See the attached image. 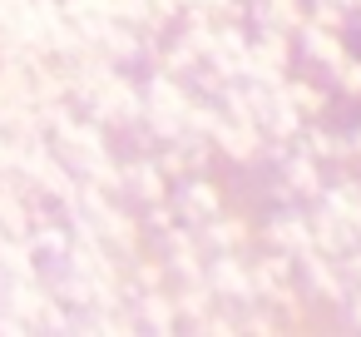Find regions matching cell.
I'll return each mask as SVG.
<instances>
[{"mask_svg":"<svg viewBox=\"0 0 361 337\" xmlns=\"http://www.w3.org/2000/svg\"><path fill=\"white\" fill-rule=\"evenodd\" d=\"M297 45H302V55H307L312 65H322L326 75L351 55V50H346V40H341V30H326V25H312V20L297 30Z\"/></svg>","mask_w":361,"mask_h":337,"instance_id":"6da1fadb","label":"cell"},{"mask_svg":"<svg viewBox=\"0 0 361 337\" xmlns=\"http://www.w3.org/2000/svg\"><path fill=\"white\" fill-rule=\"evenodd\" d=\"M307 223H312V238H317V248H322L326 258H341V253H351V248L361 243V238H356V228H351L341 213H331L326 203H322Z\"/></svg>","mask_w":361,"mask_h":337,"instance_id":"7a4b0ae2","label":"cell"},{"mask_svg":"<svg viewBox=\"0 0 361 337\" xmlns=\"http://www.w3.org/2000/svg\"><path fill=\"white\" fill-rule=\"evenodd\" d=\"M267 238H272V243H277V253H287V258H302V253H312V248H317V238H312V223H307V218H297V213H282V218H272Z\"/></svg>","mask_w":361,"mask_h":337,"instance_id":"3957f363","label":"cell"},{"mask_svg":"<svg viewBox=\"0 0 361 337\" xmlns=\"http://www.w3.org/2000/svg\"><path fill=\"white\" fill-rule=\"evenodd\" d=\"M257 25L262 30L297 35L307 25V0H257Z\"/></svg>","mask_w":361,"mask_h":337,"instance_id":"277c9868","label":"cell"},{"mask_svg":"<svg viewBox=\"0 0 361 337\" xmlns=\"http://www.w3.org/2000/svg\"><path fill=\"white\" fill-rule=\"evenodd\" d=\"M287 288H292V258H287V253H272V258L252 263V292H262V297L272 302V297L287 292Z\"/></svg>","mask_w":361,"mask_h":337,"instance_id":"5b68a950","label":"cell"},{"mask_svg":"<svg viewBox=\"0 0 361 337\" xmlns=\"http://www.w3.org/2000/svg\"><path fill=\"white\" fill-rule=\"evenodd\" d=\"M302 149L322 164V159H356V149H351V139H341V134H326V129H307L302 124Z\"/></svg>","mask_w":361,"mask_h":337,"instance_id":"8992f818","label":"cell"},{"mask_svg":"<svg viewBox=\"0 0 361 337\" xmlns=\"http://www.w3.org/2000/svg\"><path fill=\"white\" fill-rule=\"evenodd\" d=\"M282 174H287V189L292 194H322V174H317V159L302 149L292 159H282Z\"/></svg>","mask_w":361,"mask_h":337,"instance_id":"52a82bcc","label":"cell"},{"mask_svg":"<svg viewBox=\"0 0 361 337\" xmlns=\"http://www.w3.org/2000/svg\"><path fill=\"white\" fill-rule=\"evenodd\" d=\"M326 208L341 213V218L356 228V238H361V184H351V179L331 184V189H326Z\"/></svg>","mask_w":361,"mask_h":337,"instance_id":"ba28073f","label":"cell"},{"mask_svg":"<svg viewBox=\"0 0 361 337\" xmlns=\"http://www.w3.org/2000/svg\"><path fill=\"white\" fill-rule=\"evenodd\" d=\"M213 288L228 297H252V273L238 258H223V263H213Z\"/></svg>","mask_w":361,"mask_h":337,"instance_id":"9c48e42d","label":"cell"},{"mask_svg":"<svg viewBox=\"0 0 361 337\" xmlns=\"http://www.w3.org/2000/svg\"><path fill=\"white\" fill-rule=\"evenodd\" d=\"M287 100L297 105V114H302V119H317V114L326 110V95H322L312 80H287Z\"/></svg>","mask_w":361,"mask_h":337,"instance_id":"30bf717a","label":"cell"},{"mask_svg":"<svg viewBox=\"0 0 361 337\" xmlns=\"http://www.w3.org/2000/svg\"><path fill=\"white\" fill-rule=\"evenodd\" d=\"M307 20L312 25H326V30H346L351 11H341L336 0H307Z\"/></svg>","mask_w":361,"mask_h":337,"instance_id":"8fae6325","label":"cell"},{"mask_svg":"<svg viewBox=\"0 0 361 337\" xmlns=\"http://www.w3.org/2000/svg\"><path fill=\"white\" fill-rule=\"evenodd\" d=\"M331 85H336L341 95H361V60H356V55H346V60L331 70Z\"/></svg>","mask_w":361,"mask_h":337,"instance_id":"7c38bea8","label":"cell"},{"mask_svg":"<svg viewBox=\"0 0 361 337\" xmlns=\"http://www.w3.org/2000/svg\"><path fill=\"white\" fill-rule=\"evenodd\" d=\"M193 213H203V218H213L218 213V189H208V184H198V189H188V199H183Z\"/></svg>","mask_w":361,"mask_h":337,"instance_id":"4fadbf2b","label":"cell"},{"mask_svg":"<svg viewBox=\"0 0 361 337\" xmlns=\"http://www.w3.org/2000/svg\"><path fill=\"white\" fill-rule=\"evenodd\" d=\"M213 238H218L223 248H243V243H247V228H243L238 218H218V223H213Z\"/></svg>","mask_w":361,"mask_h":337,"instance_id":"5bb4252c","label":"cell"},{"mask_svg":"<svg viewBox=\"0 0 361 337\" xmlns=\"http://www.w3.org/2000/svg\"><path fill=\"white\" fill-rule=\"evenodd\" d=\"M341 273H346L351 288H361V243H356L351 253H341Z\"/></svg>","mask_w":361,"mask_h":337,"instance_id":"9a60e30c","label":"cell"},{"mask_svg":"<svg viewBox=\"0 0 361 337\" xmlns=\"http://www.w3.org/2000/svg\"><path fill=\"white\" fill-rule=\"evenodd\" d=\"M346 322H351V327H356V332H361V292H356V297H351V302H346Z\"/></svg>","mask_w":361,"mask_h":337,"instance_id":"2e32d148","label":"cell"},{"mask_svg":"<svg viewBox=\"0 0 361 337\" xmlns=\"http://www.w3.org/2000/svg\"><path fill=\"white\" fill-rule=\"evenodd\" d=\"M351 149H356V159H361V124L351 129Z\"/></svg>","mask_w":361,"mask_h":337,"instance_id":"e0dca14e","label":"cell"}]
</instances>
